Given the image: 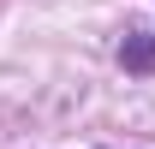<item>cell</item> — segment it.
Segmentation results:
<instances>
[{
    "mask_svg": "<svg viewBox=\"0 0 155 149\" xmlns=\"http://www.w3.org/2000/svg\"><path fill=\"white\" fill-rule=\"evenodd\" d=\"M119 60H125V72H155V36H125Z\"/></svg>",
    "mask_w": 155,
    "mask_h": 149,
    "instance_id": "1",
    "label": "cell"
}]
</instances>
